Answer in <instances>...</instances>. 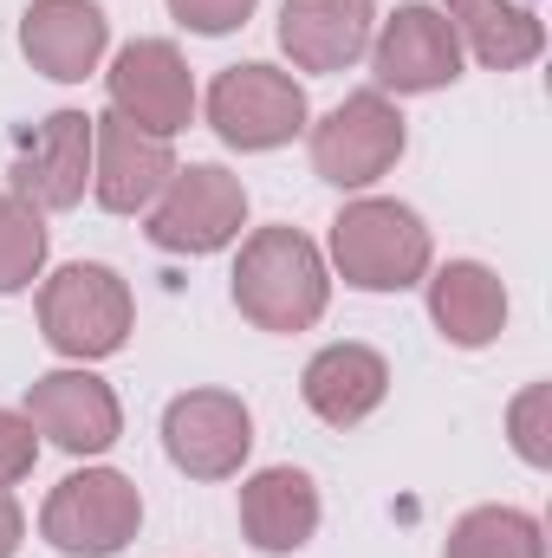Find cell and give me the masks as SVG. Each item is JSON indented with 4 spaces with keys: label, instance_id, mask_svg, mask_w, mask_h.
<instances>
[{
    "label": "cell",
    "instance_id": "7",
    "mask_svg": "<svg viewBox=\"0 0 552 558\" xmlns=\"http://www.w3.org/2000/svg\"><path fill=\"white\" fill-rule=\"evenodd\" d=\"M143 526V494L118 468L65 474L39 507V539L59 558H118Z\"/></svg>",
    "mask_w": 552,
    "mask_h": 558
},
{
    "label": "cell",
    "instance_id": "17",
    "mask_svg": "<svg viewBox=\"0 0 552 558\" xmlns=\"http://www.w3.org/2000/svg\"><path fill=\"white\" fill-rule=\"evenodd\" d=\"M299 397H305V410L325 422V428H358V422H371L384 410V397H391V364H384V351L351 344V338H345V344H325V351L305 357Z\"/></svg>",
    "mask_w": 552,
    "mask_h": 558
},
{
    "label": "cell",
    "instance_id": "20",
    "mask_svg": "<svg viewBox=\"0 0 552 558\" xmlns=\"http://www.w3.org/2000/svg\"><path fill=\"white\" fill-rule=\"evenodd\" d=\"M442 558H547V526L527 507H468Z\"/></svg>",
    "mask_w": 552,
    "mask_h": 558
},
{
    "label": "cell",
    "instance_id": "25",
    "mask_svg": "<svg viewBox=\"0 0 552 558\" xmlns=\"http://www.w3.org/2000/svg\"><path fill=\"white\" fill-rule=\"evenodd\" d=\"M20 539H26V513H20L13 487H0V558L20 553Z\"/></svg>",
    "mask_w": 552,
    "mask_h": 558
},
{
    "label": "cell",
    "instance_id": "14",
    "mask_svg": "<svg viewBox=\"0 0 552 558\" xmlns=\"http://www.w3.org/2000/svg\"><path fill=\"white\" fill-rule=\"evenodd\" d=\"M20 52L52 85H85L111 52V13L98 0H26Z\"/></svg>",
    "mask_w": 552,
    "mask_h": 558
},
{
    "label": "cell",
    "instance_id": "3",
    "mask_svg": "<svg viewBox=\"0 0 552 558\" xmlns=\"http://www.w3.org/2000/svg\"><path fill=\"white\" fill-rule=\"evenodd\" d=\"M137 331V299L131 279L105 260H72L39 279V338L65 364H98L118 357Z\"/></svg>",
    "mask_w": 552,
    "mask_h": 558
},
{
    "label": "cell",
    "instance_id": "12",
    "mask_svg": "<svg viewBox=\"0 0 552 558\" xmlns=\"http://www.w3.org/2000/svg\"><path fill=\"white\" fill-rule=\"evenodd\" d=\"M20 202H33L39 215H65L92 195V111H46L20 149H13V182H7Z\"/></svg>",
    "mask_w": 552,
    "mask_h": 558
},
{
    "label": "cell",
    "instance_id": "10",
    "mask_svg": "<svg viewBox=\"0 0 552 558\" xmlns=\"http://www.w3.org/2000/svg\"><path fill=\"white\" fill-rule=\"evenodd\" d=\"M163 454L189 481H235L254 454V410L235 390H182L163 410Z\"/></svg>",
    "mask_w": 552,
    "mask_h": 558
},
{
    "label": "cell",
    "instance_id": "21",
    "mask_svg": "<svg viewBox=\"0 0 552 558\" xmlns=\"http://www.w3.org/2000/svg\"><path fill=\"white\" fill-rule=\"evenodd\" d=\"M46 254H52L46 215L33 202H20L13 189H0V299L33 292L46 279Z\"/></svg>",
    "mask_w": 552,
    "mask_h": 558
},
{
    "label": "cell",
    "instance_id": "23",
    "mask_svg": "<svg viewBox=\"0 0 552 558\" xmlns=\"http://www.w3.org/2000/svg\"><path fill=\"white\" fill-rule=\"evenodd\" d=\"M163 7H169L176 26H189V33H202V39H221V33H241L261 0H163Z\"/></svg>",
    "mask_w": 552,
    "mask_h": 558
},
{
    "label": "cell",
    "instance_id": "2",
    "mask_svg": "<svg viewBox=\"0 0 552 558\" xmlns=\"http://www.w3.org/2000/svg\"><path fill=\"white\" fill-rule=\"evenodd\" d=\"M325 267L351 292H410L435 267L429 221L397 195H351L332 215L325 234Z\"/></svg>",
    "mask_w": 552,
    "mask_h": 558
},
{
    "label": "cell",
    "instance_id": "13",
    "mask_svg": "<svg viewBox=\"0 0 552 558\" xmlns=\"http://www.w3.org/2000/svg\"><path fill=\"white\" fill-rule=\"evenodd\" d=\"M176 169L182 162L169 137H149L118 111L92 118V202L105 215H149V202L169 189Z\"/></svg>",
    "mask_w": 552,
    "mask_h": 558
},
{
    "label": "cell",
    "instance_id": "19",
    "mask_svg": "<svg viewBox=\"0 0 552 558\" xmlns=\"http://www.w3.org/2000/svg\"><path fill=\"white\" fill-rule=\"evenodd\" d=\"M442 20L461 39V59L481 72H527L547 52V26L520 0H442Z\"/></svg>",
    "mask_w": 552,
    "mask_h": 558
},
{
    "label": "cell",
    "instance_id": "1",
    "mask_svg": "<svg viewBox=\"0 0 552 558\" xmlns=\"http://www.w3.org/2000/svg\"><path fill=\"white\" fill-rule=\"evenodd\" d=\"M235 312L254 325V331H274V338H292V331H312L332 305V267H325V247L299 228H254L235 254Z\"/></svg>",
    "mask_w": 552,
    "mask_h": 558
},
{
    "label": "cell",
    "instance_id": "16",
    "mask_svg": "<svg viewBox=\"0 0 552 558\" xmlns=\"http://www.w3.org/2000/svg\"><path fill=\"white\" fill-rule=\"evenodd\" d=\"M377 0H279V52L292 72H351L371 52Z\"/></svg>",
    "mask_w": 552,
    "mask_h": 558
},
{
    "label": "cell",
    "instance_id": "18",
    "mask_svg": "<svg viewBox=\"0 0 552 558\" xmlns=\"http://www.w3.org/2000/svg\"><path fill=\"white\" fill-rule=\"evenodd\" d=\"M429 292V325L455 351H488L507 331V279L488 260H442L422 279Z\"/></svg>",
    "mask_w": 552,
    "mask_h": 558
},
{
    "label": "cell",
    "instance_id": "24",
    "mask_svg": "<svg viewBox=\"0 0 552 558\" xmlns=\"http://www.w3.org/2000/svg\"><path fill=\"white\" fill-rule=\"evenodd\" d=\"M39 468V428L26 410H0V487H20Z\"/></svg>",
    "mask_w": 552,
    "mask_h": 558
},
{
    "label": "cell",
    "instance_id": "11",
    "mask_svg": "<svg viewBox=\"0 0 552 558\" xmlns=\"http://www.w3.org/2000/svg\"><path fill=\"white\" fill-rule=\"evenodd\" d=\"M26 422L65 448L72 461H92V454H111L118 435H124V403L118 390L92 371V364H59L46 377L26 384Z\"/></svg>",
    "mask_w": 552,
    "mask_h": 558
},
{
    "label": "cell",
    "instance_id": "8",
    "mask_svg": "<svg viewBox=\"0 0 552 558\" xmlns=\"http://www.w3.org/2000/svg\"><path fill=\"white\" fill-rule=\"evenodd\" d=\"M364 59L377 78L371 92H384V98H429L461 78V39L442 20V7H429V0H404L397 13H384Z\"/></svg>",
    "mask_w": 552,
    "mask_h": 558
},
{
    "label": "cell",
    "instance_id": "4",
    "mask_svg": "<svg viewBox=\"0 0 552 558\" xmlns=\"http://www.w3.org/2000/svg\"><path fill=\"white\" fill-rule=\"evenodd\" d=\"M312 149V175L345 189V195H371L410 149V124L384 92H351L338 98L319 124H305Z\"/></svg>",
    "mask_w": 552,
    "mask_h": 558
},
{
    "label": "cell",
    "instance_id": "15",
    "mask_svg": "<svg viewBox=\"0 0 552 558\" xmlns=\"http://www.w3.org/2000/svg\"><path fill=\"white\" fill-rule=\"evenodd\" d=\"M319 520H325V500H319V481L305 468L279 461V468H254L241 481V539L254 553H267V558L305 553Z\"/></svg>",
    "mask_w": 552,
    "mask_h": 558
},
{
    "label": "cell",
    "instance_id": "22",
    "mask_svg": "<svg viewBox=\"0 0 552 558\" xmlns=\"http://www.w3.org/2000/svg\"><path fill=\"white\" fill-rule=\"evenodd\" d=\"M507 441L527 468H552V384H527L514 403H507Z\"/></svg>",
    "mask_w": 552,
    "mask_h": 558
},
{
    "label": "cell",
    "instance_id": "5",
    "mask_svg": "<svg viewBox=\"0 0 552 558\" xmlns=\"http://www.w3.org/2000/svg\"><path fill=\"white\" fill-rule=\"evenodd\" d=\"M202 118L228 149L267 156V149H286L292 137H305L312 105H305V85L292 72H279L267 59H241V65L215 72V85L202 92Z\"/></svg>",
    "mask_w": 552,
    "mask_h": 558
},
{
    "label": "cell",
    "instance_id": "9",
    "mask_svg": "<svg viewBox=\"0 0 552 558\" xmlns=\"http://www.w3.org/2000/svg\"><path fill=\"white\" fill-rule=\"evenodd\" d=\"M105 92H111V111L131 118L149 137H182L202 111V92H195V72L182 59L176 39H131L118 46V59L105 65Z\"/></svg>",
    "mask_w": 552,
    "mask_h": 558
},
{
    "label": "cell",
    "instance_id": "6",
    "mask_svg": "<svg viewBox=\"0 0 552 558\" xmlns=\"http://www.w3.org/2000/svg\"><path fill=\"white\" fill-rule=\"evenodd\" d=\"M241 228H248V182L221 162H182L143 215L149 247L182 254V260H208V254L235 247Z\"/></svg>",
    "mask_w": 552,
    "mask_h": 558
}]
</instances>
